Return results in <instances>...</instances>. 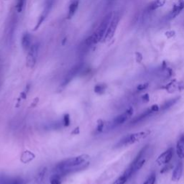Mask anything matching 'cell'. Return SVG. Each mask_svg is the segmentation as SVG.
Wrapping results in <instances>:
<instances>
[{
	"instance_id": "obj_11",
	"label": "cell",
	"mask_w": 184,
	"mask_h": 184,
	"mask_svg": "<svg viewBox=\"0 0 184 184\" xmlns=\"http://www.w3.org/2000/svg\"><path fill=\"white\" fill-rule=\"evenodd\" d=\"M47 169L46 167L42 168L35 175L33 184H44L47 177Z\"/></svg>"
},
{
	"instance_id": "obj_12",
	"label": "cell",
	"mask_w": 184,
	"mask_h": 184,
	"mask_svg": "<svg viewBox=\"0 0 184 184\" xmlns=\"http://www.w3.org/2000/svg\"><path fill=\"white\" fill-rule=\"evenodd\" d=\"M183 165L182 162H178L175 166L172 174V180L175 182L179 181L181 179L183 174Z\"/></svg>"
},
{
	"instance_id": "obj_9",
	"label": "cell",
	"mask_w": 184,
	"mask_h": 184,
	"mask_svg": "<svg viewBox=\"0 0 184 184\" xmlns=\"http://www.w3.org/2000/svg\"><path fill=\"white\" fill-rule=\"evenodd\" d=\"M184 9V0H178L173 6L172 9L170 10L168 15L169 20H172L176 17Z\"/></svg>"
},
{
	"instance_id": "obj_36",
	"label": "cell",
	"mask_w": 184,
	"mask_h": 184,
	"mask_svg": "<svg viewBox=\"0 0 184 184\" xmlns=\"http://www.w3.org/2000/svg\"><path fill=\"white\" fill-rule=\"evenodd\" d=\"M114 1V0H107V2H108V4H111Z\"/></svg>"
},
{
	"instance_id": "obj_6",
	"label": "cell",
	"mask_w": 184,
	"mask_h": 184,
	"mask_svg": "<svg viewBox=\"0 0 184 184\" xmlns=\"http://www.w3.org/2000/svg\"><path fill=\"white\" fill-rule=\"evenodd\" d=\"M84 64L83 63H77L76 65H75L69 71V73H67V75L65 76V77L64 78L63 81L61 86L65 87V86H67L72 80L74 78V77H76L78 73H80L81 70H82L83 67H84Z\"/></svg>"
},
{
	"instance_id": "obj_20",
	"label": "cell",
	"mask_w": 184,
	"mask_h": 184,
	"mask_svg": "<svg viewBox=\"0 0 184 184\" xmlns=\"http://www.w3.org/2000/svg\"><path fill=\"white\" fill-rule=\"evenodd\" d=\"M34 158H35V155L33 153H32L31 152H29V151H25V152H24L22 154L21 160L22 163H27L31 161Z\"/></svg>"
},
{
	"instance_id": "obj_1",
	"label": "cell",
	"mask_w": 184,
	"mask_h": 184,
	"mask_svg": "<svg viewBox=\"0 0 184 184\" xmlns=\"http://www.w3.org/2000/svg\"><path fill=\"white\" fill-rule=\"evenodd\" d=\"M88 158L89 156L88 155L84 154L64 160L55 166L54 171L55 174L61 176L78 171V170H82L88 166V163H86V160Z\"/></svg>"
},
{
	"instance_id": "obj_17",
	"label": "cell",
	"mask_w": 184,
	"mask_h": 184,
	"mask_svg": "<svg viewBox=\"0 0 184 184\" xmlns=\"http://www.w3.org/2000/svg\"><path fill=\"white\" fill-rule=\"evenodd\" d=\"M78 5H79V2L78 0H76L74 2H72L69 7V12H68L67 19L68 20H71L72 17L74 16L76 14V11H77L78 8Z\"/></svg>"
},
{
	"instance_id": "obj_24",
	"label": "cell",
	"mask_w": 184,
	"mask_h": 184,
	"mask_svg": "<svg viewBox=\"0 0 184 184\" xmlns=\"http://www.w3.org/2000/svg\"><path fill=\"white\" fill-rule=\"evenodd\" d=\"M46 17L44 15L42 14L40 16V17L38 18V22H37L36 25H35V28H34V31H36L37 30H38V28H40V26H41V24H43V22H44V20H46Z\"/></svg>"
},
{
	"instance_id": "obj_8",
	"label": "cell",
	"mask_w": 184,
	"mask_h": 184,
	"mask_svg": "<svg viewBox=\"0 0 184 184\" xmlns=\"http://www.w3.org/2000/svg\"><path fill=\"white\" fill-rule=\"evenodd\" d=\"M173 156V149L169 148L158 157L156 160V163L158 166L167 164V163H170Z\"/></svg>"
},
{
	"instance_id": "obj_27",
	"label": "cell",
	"mask_w": 184,
	"mask_h": 184,
	"mask_svg": "<svg viewBox=\"0 0 184 184\" xmlns=\"http://www.w3.org/2000/svg\"><path fill=\"white\" fill-rule=\"evenodd\" d=\"M155 181H156V176L154 173H152V175H150L149 178L144 181L143 184H155Z\"/></svg>"
},
{
	"instance_id": "obj_26",
	"label": "cell",
	"mask_w": 184,
	"mask_h": 184,
	"mask_svg": "<svg viewBox=\"0 0 184 184\" xmlns=\"http://www.w3.org/2000/svg\"><path fill=\"white\" fill-rule=\"evenodd\" d=\"M24 2H25V0H17V5H16V9H17V12H21L22 11L23 8H24Z\"/></svg>"
},
{
	"instance_id": "obj_22",
	"label": "cell",
	"mask_w": 184,
	"mask_h": 184,
	"mask_svg": "<svg viewBox=\"0 0 184 184\" xmlns=\"http://www.w3.org/2000/svg\"><path fill=\"white\" fill-rule=\"evenodd\" d=\"M107 85L105 84H98L94 86V92L99 95H102L105 93L107 89Z\"/></svg>"
},
{
	"instance_id": "obj_10",
	"label": "cell",
	"mask_w": 184,
	"mask_h": 184,
	"mask_svg": "<svg viewBox=\"0 0 184 184\" xmlns=\"http://www.w3.org/2000/svg\"><path fill=\"white\" fill-rule=\"evenodd\" d=\"M166 89L169 93H174L177 91H183L184 89V83L176 82L175 80H173L166 86Z\"/></svg>"
},
{
	"instance_id": "obj_35",
	"label": "cell",
	"mask_w": 184,
	"mask_h": 184,
	"mask_svg": "<svg viewBox=\"0 0 184 184\" xmlns=\"http://www.w3.org/2000/svg\"><path fill=\"white\" fill-rule=\"evenodd\" d=\"M142 100L144 103H148L150 101V96L148 94H144L142 96Z\"/></svg>"
},
{
	"instance_id": "obj_4",
	"label": "cell",
	"mask_w": 184,
	"mask_h": 184,
	"mask_svg": "<svg viewBox=\"0 0 184 184\" xmlns=\"http://www.w3.org/2000/svg\"><path fill=\"white\" fill-rule=\"evenodd\" d=\"M119 20H120V16H119V15L114 14L112 19H111V22H110L109 25L108 27L107 32H106L104 37V41H109V40H111L112 39L114 34H115L116 30H117V26L119 24Z\"/></svg>"
},
{
	"instance_id": "obj_15",
	"label": "cell",
	"mask_w": 184,
	"mask_h": 184,
	"mask_svg": "<svg viewBox=\"0 0 184 184\" xmlns=\"http://www.w3.org/2000/svg\"><path fill=\"white\" fill-rule=\"evenodd\" d=\"M0 184H24V181L19 178H8V177H1Z\"/></svg>"
},
{
	"instance_id": "obj_28",
	"label": "cell",
	"mask_w": 184,
	"mask_h": 184,
	"mask_svg": "<svg viewBox=\"0 0 184 184\" xmlns=\"http://www.w3.org/2000/svg\"><path fill=\"white\" fill-rule=\"evenodd\" d=\"M50 184H61L59 175H57V174L53 175V177L50 179Z\"/></svg>"
},
{
	"instance_id": "obj_2",
	"label": "cell",
	"mask_w": 184,
	"mask_h": 184,
	"mask_svg": "<svg viewBox=\"0 0 184 184\" xmlns=\"http://www.w3.org/2000/svg\"><path fill=\"white\" fill-rule=\"evenodd\" d=\"M114 13L113 12H109L107 15L104 17L102 21L98 26V28H96V31L93 33V35L88 37L86 40H85L84 43L87 47H90L94 45H96L99 42H100L102 39H104L105 34L107 32L108 27L110 24L111 19H112Z\"/></svg>"
},
{
	"instance_id": "obj_7",
	"label": "cell",
	"mask_w": 184,
	"mask_h": 184,
	"mask_svg": "<svg viewBox=\"0 0 184 184\" xmlns=\"http://www.w3.org/2000/svg\"><path fill=\"white\" fill-rule=\"evenodd\" d=\"M133 111L134 110H133V107H129L125 112L116 117L112 122L113 127L119 126V125L125 123L129 118H130L133 116Z\"/></svg>"
},
{
	"instance_id": "obj_23",
	"label": "cell",
	"mask_w": 184,
	"mask_h": 184,
	"mask_svg": "<svg viewBox=\"0 0 184 184\" xmlns=\"http://www.w3.org/2000/svg\"><path fill=\"white\" fill-rule=\"evenodd\" d=\"M128 179H129V178L125 174L123 173L120 177H119V178L116 180L114 184H125V183L127 181Z\"/></svg>"
},
{
	"instance_id": "obj_21",
	"label": "cell",
	"mask_w": 184,
	"mask_h": 184,
	"mask_svg": "<svg viewBox=\"0 0 184 184\" xmlns=\"http://www.w3.org/2000/svg\"><path fill=\"white\" fill-rule=\"evenodd\" d=\"M55 0H46V5H45V9L44 12H43V15H44L46 17H47V15L50 13L51 9L53 7L54 3H55Z\"/></svg>"
},
{
	"instance_id": "obj_33",
	"label": "cell",
	"mask_w": 184,
	"mask_h": 184,
	"mask_svg": "<svg viewBox=\"0 0 184 184\" xmlns=\"http://www.w3.org/2000/svg\"><path fill=\"white\" fill-rule=\"evenodd\" d=\"M165 35H166L168 38H171L175 36V32L174 30H168L165 32Z\"/></svg>"
},
{
	"instance_id": "obj_3",
	"label": "cell",
	"mask_w": 184,
	"mask_h": 184,
	"mask_svg": "<svg viewBox=\"0 0 184 184\" xmlns=\"http://www.w3.org/2000/svg\"><path fill=\"white\" fill-rule=\"evenodd\" d=\"M150 132L149 130H147L127 135L117 143V146L119 148V147H125L135 144L137 142H140L145 139L148 135H150Z\"/></svg>"
},
{
	"instance_id": "obj_16",
	"label": "cell",
	"mask_w": 184,
	"mask_h": 184,
	"mask_svg": "<svg viewBox=\"0 0 184 184\" xmlns=\"http://www.w3.org/2000/svg\"><path fill=\"white\" fill-rule=\"evenodd\" d=\"M22 47L25 50H29L31 47V36L28 32H24L22 37Z\"/></svg>"
},
{
	"instance_id": "obj_13",
	"label": "cell",
	"mask_w": 184,
	"mask_h": 184,
	"mask_svg": "<svg viewBox=\"0 0 184 184\" xmlns=\"http://www.w3.org/2000/svg\"><path fill=\"white\" fill-rule=\"evenodd\" d=\"M152 114H153V112L151 111L150 109H148L147 111H144V112L142 113L141 114H140V115L137 116V117H135L134 119H132V121L130 122V124L131 125H136V124L140 123V122H142L144 119H146L147 118H148L149 117H150Z\"/></svg>"
},
{
	"instance_id": "obj_14",
	"label": "cell",
	"mask_w": 184,
	"mask_h": 184,
	"mask_svg": "<svg viewBox=\"0 0 184 184\" xmlns=\"http://www.w3.org/2000/svg\"><path fill=\"white\" fill-rule=\"evenodd\" d=\"M176 152L179 158L184 159V135H182L177 142Z\"/></svg>"
},
{
	"instance_id": "obj_31",
	"label": "cell",
	"mask_w": 184,
	"mask_h": 184,
	"mask_svg": "<svg viewBox=\"0 0 184 184\" xmlns=\"http://www.w3.org/2000/svg\"><path fill=\"white\" fill-rule=\"evenodd\" d=\"M104 122L102 120H101V119L98 121V125H97V127H96V130H97V132H99V133L102 132L104 129Z\"/></svg>"
},
{
	"instance_id": "obj_32",
	"label": "cell",
	"mask_w": 184,
	"mask_h": 184,
	"mask_svg": "<svg viewBox=\"0 0 184 184\" xmlns=\"http://www.w3.org/2000/svg\"><path fill=\"white\" fill-rule=\"evenodd\" d=\"M135 59L136 62L138 63H140L142 61V55L140 53V52H136L135 53Z\"/></svg>"
},
{
	"instance_id": "obj_30",
	"label": "cell",
	"mask_w": 184,
	"mask_h": 184,
	"mask_svg": "<svg viewBox=\"0 0 184 184\" xmlns=\"http://www.w3.org/2000/svg\"><path fill=\"white\" fill-rule=\"evenodd\" d=\"M149 86V84L148 83H143V84H139L137 86V90L138 91H142L144 90L147 89Z\"/></svg>"
},
{
	"instance_id": "obj_37",
	"label": "cell",
	"mask_w": 184,
	"mask_h": 184,
	"mask_svg": "<svg viewBox=\"0 0 184 184\" xmlns=\"http://www.w3.org/2000/svg\"><path fill=\"white\" fill-rule=\"evenodd\" d=\"M65 41H66V38H64V39H63V43H62V44L63 45V46H64V44H65Z\"/></svg>"
},
{
	"instance_id": "obj_34",
	"label": "cell",
	"mask_w": 184,
	"mask_h": 184,
	"mask_svg": "<svg viewBox=\"0 0 184 184\" xmlns=\"http://www.w3.org/2000/svg\"><path fill=\"white\" fill-rule=\"evenodd\" d=\"M150 109L151 111H152V112L155 113V112H158V111H160V108L158 104H153Z\"/></svg>"
},
{
	"instance_id": "obj_25",
	"label": "cell",
	"mask_w": 184,
	"mask_h": 184,
	"mask_svg": "<svg viewBox=\"0 0 184 184\" xmlns=\"http://www.w3.org/2000/svg\"><path fill=\"white\" fill-rule=\"evenodd\" d=\"M71 123V118L70 115L69 114H65L63 116V125L64 127H69Z\"/></svg>"
},
{
	"instance_id": "obj_18",
	"label": "cell",
	"mask_w": 184,
	"mask_h": 184,
	"mask_svg": "<svg viewBox=\"0 0 184 184\" xmlns=\"http://www.w3.org/2000/svg\"><path fill=\"white\" fill-rule=\"evenodd\" d=\"M166 0H154L148 6V11H155L165 5Z\"/></svg>"
},
{
	"instance_id": "obj_5",
	"label": "cell",
	"mask_w": 184,
	"mask_h": 184,
	"mask_svg": "<svg viewBox=\"0 0 184 184\" xmlns=\"http://www.w3.org/2000/svg\"><path fill=\"white\" fill-rule=\"evenodd\" d=\"M39 51V46L38 44H34L30 47L28 55L26 57V65L30 69H32L36 64L37 58Z\"/></svg>"
},
{
	"instance_id": "obj_19",
	"label": "cell",
	"mask_w": 184,
	"mask_h": 184,
	"mask_svg": "<svg viewBox=\"0 0 184 184\" xmlns=\"http://www.w3.org/2000/svg\"><path fill=\"white\" fill-rule=\"evenodd\" d=\"M179 99H180V97L178 96V97H175V98H173V99H170V100L166 101V102H165L163 105H162L161 107H160V111H166V110L169 109L171 108L173 106H174V105H175V104L178 102Z\"/></svg>"
},
{
	"instance_id": "obj_29",
	"label": "cell",
	"mask_w": 184,
	"mask_h": 184,
	"mask_svg": "<svg viewBox=\"0 0 184 184\" xmlns=\"http://www.w3.org/2000/svg\"><path fill=\"white\" fill-rule=\"evenodd\" d=\"M172 168H173V164L169 163H167V164L165 165L164 167L161 169V170H160V173H165L168 172V171H169V170H171Z\"/></svg>"
}]
</instances>
